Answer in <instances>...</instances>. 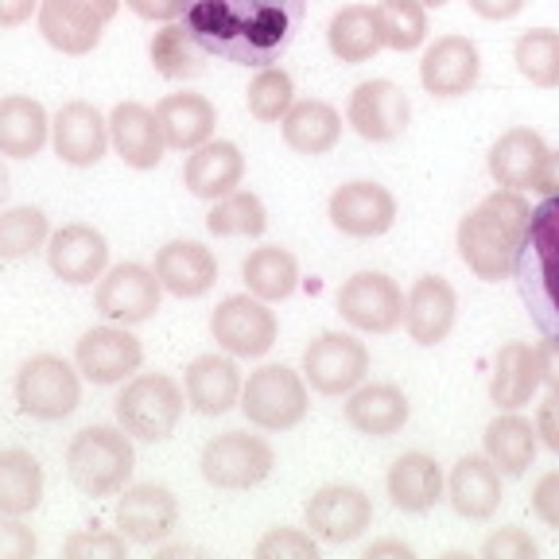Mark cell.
Listing matches in <instances>:
<instances>
[{"label": "cell", "instance_id": "1", "mask_svg": "<svg viewBox=\"0 0 559 559\" xmlns=\"http://www.w3.org/2000/svg\"><path fill=\"white\" fill-rule=\"evenodd\" d=\"M307 0H183V27L202 55L234 67H272L296 44Z\"/></svg>", "mask_w": 559, "mask_h": 559}, {"label": "cell", "instance_id": "2", "mask_svg": "<svg viewBox=\"0 0 559 559\" xmlns=\"http://www.w3.org/2000/svg\"><path fill=\"white\" fill-rule=\"evenodd\" d=\"M528 199L521 191H493L478 202V206L459 222V257L463 264L486 284H498V280L513 276L516 253H521L524 229H528Z\"/></svg>", "mask_w": 559, "mask_h": 559}, {"label": "cell", "instance_id": "3", "mask_svg": "<svg viewBox=\"0 0 559 559\" xmlns=\"http://www.w3.org/2000/svg\"><path fill=\"white\" fill-rule=\"evenodd\" d=\"M513 280L536 331L544 338H559V199H544L528 214Z\"/></svg>", "mask_w": 559, "mask_h": 559}, {"label": "cell", "instance_id": "4", "mask_svg": "<svg viewBox=\"0 0 559 559\" xmlns=\"http://www.w3.org/2000/svg\"><path fill=\"white\" fill-rule=\"evenodd\" d=\"M136 451L124 428L90 424L67 443V474L86 498H114L132 478Z\"/></svg>", "mask_w": 559, "mask_h": 559}, {"label": "cell", "instance_id": "5", "mask_svg": "<svg viewBox=\"0 0 559 559\" xmlns=\"http://www.w3.org/2000/svg\"><path fill=\"white\" fill-rule=\"evenodd\" d=\"M187 408L183 384L167 373H136L124 381L121 396L114 401L117 424L129 431L132 439L144 443H164Z\"/></svg>", "mask_w": 559, "mask_h": 559}, {"label": "cell", "instance_id": "6", "mask_svg": "<svg viewBox=\"0 0 559 559\" xmlns=\"http://www.w3.org/2000/svg\"><path fill=\"white\" fill-rule=\"evenodd\" d=\"M16 408L44 424H59L82 404V373L59 354H35L20 366L16 384Z\"/></svg>", "mask_w": 559, "mask_h": 559}, {"label": "cell", "instance_id": "7", "mask_svg": "<svg viewBox=\"0 0 559 559\" xmlns=\"http://www.w3.org/2000/svg\"><path fill=\"white\" fill-rule=\"evenodd\" d=\"M237 408L261 431H292L304 424L311 393H307L304 373H296L292 366H261L245 381Z\"/></svg>", "mask_w": 559, "mask_h": 559}, {"label": "cell", "instance_id": "8", "mask_svg": "<svg viewBox=\"0 0 559 559\" xmlns=\"http://www.w3.org/2000/svg\"><path fill=\"white\" fill-rule=\"evenodd\" d=\"M276 466V451L269 439L249 436V431H222L202 447L199 471L214 489H253Z\"/></svg>", "mask_w": 559, "mask_h": 559}, {"label": "cell", "instance_id": "9", "mask_svg": "<svg viewBox=\"0 0 559 559\" xmlns=\"http://www.w3.org/2000/svg\"><path fill=\"white\" fill-rule=\"evenodd\" d=\"M210 334L229 358H264L280 338V319L253 292L226 296L210 314Z\"/></svg>", "mask_w": 559, "mask_h": 559}, {"label": "cell", "instance_id": "10", "mask_svg": "<svg viewBox=\"0 0 559 559\" xmlns=\"http://www.w3.org/2000/svg\"><path fill=\"white\" fill-rule=\"evenodd\" d=\"M121 0H39V35L62 55H90Z\"/></svg>", "mask_w": 559, "mask_h": 559}, {"label": "cell", "instance_id": "11", "mask_svg": "<svg viewBox=\"0 0 559 559\" xmlns=\"http://www.w3.org/2000/svg\"><path fill=\"white\" fill-rule=\"evenodd\" d=\"M369 373V349L361 338L342 331H326L307 342L304 349V381L314 393L342 396L354 393Z\"/></svg>", "mask_w": 559, "mask_h": 559}, {"label": "cell", "instance_id": "12", "mask_svg": "<svg viewBox=\"0 0 559 559\" xmlns=\"http://www.w3.org/2000/svg\"><path fill=\"white\" fill-rule=\"evenodd\" d=\"M338 314L354 331L393 334L404 323V292L384 272H354L338 288Z\"/></svg>", "mask_w": 559, "mask_h": 559}, {"label": "cell", "instance_id": "13", "mask_svg": "<svg viewBox=\"0 0 559 559\" xmlns=\"http://www.w3.org/2000/svg\"><path fill=\"white\" fill-rule=\"evenodd\" d=\"M159 296H164V284L156 280V269L124 261L114 264V269H105L94 304L109 323L140 326L159 311Z\"/></svg>", "mask_w": 559, "mask_h": 559}, {"label": "cell", "instance_id": "14", "mask_svg": "<svg viewBox=\"0 0 559 559\" xmlns=\"http://www.w3.org/2000/svg\"><path fill=\"white\" fill-rule=\"evenodd\" d=\"M304 516H307V528H311L314 540L349 544V540H358L369 524H373V501H369L366 489L334 481V486L314 489L304 506Z\"/></svg>", "mask_w": 559, "mask_h": 559}, {"label": "cell", "instance_id": "15", "mask_svg": "<svg viewBox=\"0 0 559 559\" xmlns=\"http://www.w3.org/2000/svg\"><path fill=\"white\" fill-rule=\"evenodd\" d=\"M140 361H144V346L140 338L121 323L94 326L79 338L74 346V366L90 384H121L136 377Z\"/></svg>", "mask_w": 559, "mask_h": 559}, {"label": "cell", "instance_id": "16", "mask_svg": "<svg viewBox=\"0 0 559 559\" xmlns=\"http://www.w3.org/2000/svg\"><path fill=\"white\" fill-rule=\"evenodd\" d=\"M346 121L361 140L389 144V140H396L404 129H408L412 102H408V94L396 86V82L369 79V82H361V86H354V94H349Z\"/></svg>", "mask_w": 559, "mask_h": 559}, {"label": "cell", "instance_id": "17", "mask_svg": "<svg viewBox=\"0 0 559 559\" xmlns=\"http://www.w3.org/2000/svg\"><path fill=\"white\" fill-rule=\"evenodd\" d=\"M179 524V498L159 481H140L124 489L117 501V528L129 544L140 548H159Z\"/></svg>", "mask_w": 559, "mask_h": 559}, {"label": "cell", "instance_id": "18", "mask_svg": "<svg viewBox=\"0 0 559 559\" xmlns=\"http://www.w3.org/2000/svg\"><path fill=\"white\" fill-rule=\"evenodd\" d=\"M326 214H331L334 229H342L346 237H381L396 222V199L389 187L354 179V183L334 187Z\"/></svg>", "mask_w": 559, "mask_h": 559}, {"label": "cell", "instance_id": "19", "mask_svg": "<svg viewBox=\"0 0 559 559\" xmlns=\"http://www.w3.org/2000/svg\"><path fill=\"white\" fill-rule=\"evenodd\" d=\"M47 264L62 284H74V288L94 284L109 269V241L102 229L86 226V222H70L47 237Z\"/></svg>", "mask_w": 559, "mask_h": 559}, {"label": "cell", "instance_id": "20", "mask_svg": "<svg viewBox=\"0 0 559 559\" xmlns=\"http://www.w3.org/2000/svg\"><path fill=\"white\" fill-rule=\"evenodd\" d=\"M481 74L478 44L466 35H439L419 59V82L431 97H463Z\"/></svg>", "mask_w": 559, "mask_h": 559}, {"label": "cell", "instance_id": "21", "mask_svg": "<svg viewBox=\"0 0 559 559\" xmlns=\"http://www.w3.org/2000/svg\"><path fill=\"white\" fill-rule=\"evenodd\" d=\"M55 156L70 167H94L109 152V117L90 102H67L51 121Z\"/></svg>", "mask_w": 559, "mask_h": 559}, {"label": "cell", "instance_id": "22", "mask_svg": "<svg viewBox=\"0 0 559 559\" xmlns=\"http://www.w3.org/2000/svg\"><path fill=\"white\" fill-rule=\"evenodd\" d=\"M459 319V292L443 276H419L404 299V326L416 346H439Z\"/></svg>", "mask_w": 559, "mask_h": 559}, {"label": "cell", "instance_id": "23", "mask_svg": "<svg viewBox=\"0 0 559 559\" xmlns=\"http://www.w3.org/2000/svg\"><path fill=\"white\" fill-rule=\"evenodd\" d=\"M156 280L164 284V292L179 299H199L218 284V257L210 253L202 241H167L164 249H156Z\"/></svg>", "mask_w": 559, "mask_h": 559}, {"label": "cell", "instance_id": "24", "mask_svg": "<svg viewBox=\"0 0 559 559\" xmlns=\"http://www.w3.org/2000/svg\"><path fill=\"white\" fill-rule=\"evenodd\" d=\"M109 144L117 148V156L136 171H152L164 164V132H159L156 109L140 102H121L109 114Z\"/></svg>", "mask_w": 559, "mask_h": 559}, {"label": "cell", "instance_id": "25", "mask_svg": "<svg viewBox=\"0 0 559 559\" xmlns=\"http://www.w3.org/2000/svg\"><path fill=\"white\" fill-rule=\"evenodd\" d=\"M241 369L234 358H222V354H202L183 373L187 408H194L199 416H226L229 408L241 404Z\"/></svg>", "mask_w": 559, "mask_h": 559}, {"label": "cell", "instance_id": "26", "mask_svg": "<svg viewBox=\"0 0 559 559\" xmlns=\"http://www.w3.org/2000/svg\"><path fill=\"white\" fill-rule=\"evenodd\" d=\"M245 179V156L234 140H206L202 148L187 152L183 183L194 199L218 202L234 194Z\"/></svg>", "mask_w": 559, "mask_h": 559}, {"label": "cell", "instance_id": "27", "mask_svg": "<svg viewBox=\"0 0 559 559\" xmlns=\"http://www.w3.org/2000/svg\"><path fill=\"white\" fill-rule=\"evenodd\" d=\"M156 121L159 132H164V144L175 152H194L202 148L206 140H214V129H218V109L214 102L202 94H167L156 102Z\"/></svg>", "mask_w": 559, "mask_h": 559}, {"label": "cell", "instance_id": "28", "mask_svg": "<svg viewBox=\"0 0 559 559\" xmlns=\"http://www.w3.org/2000/svg\"><path fill=\"white\" fill-rule=\"evenodd\" d=\"M408 416H412L408 396H404L401 384H389V381L358 384L346 401V424L373 439L396 436L408 424Z\"/></svg>", "mask_w": 559, "mask_h": 559}, {"label": "cell", "instance_id": "29", "mask_svg": "<svg viewBox=\"0 0 559 559\" xmlns=\"http://www.w3.org/2000/svg\"><path fill=\"white\" fill-rule=\"evenodd\" d=\"M451 509L466 521H486L501 506V471L481 454H463L447 478Z\"/></svg>", "mask_w": 559, "mask_h": 559}, {"label": "cell", "instance_id": "30", "mask_svg": "<svg viewBox=\"0 0 559 559\" xmlns=\"http://www.w3.org/2000/svg\"><path fill=\"white\" fill-rule=\"evenodd\" d=\"M51 140V117L44 102L27 94L0 97V156L4 159H32Z\"/></svg>", "mask_w": 559, "mask_h": 559}, {"label": "cell", "instance_id": "31", "mask_svg": "<svg viewBox=\"0 0 559 559\" xmlns=\"http://www.w3.org/2000/svg\"><path fill=\"white\" fill-rule=\"evenodd\" d=\"M280 132H284V144L299 156H326L342 140V114L323 97H307L284 114Z\"/></svg>", "mask_w": 559, "mask_h": 559}, {"label": "cell", "instance_id": "32", "mask_svg": "<svg viewBox=\"0 0 559 559\" xmlns=\"http://www.w3.org/2000/svg\"><path fill=\"white\" fill-rule=\"evenodd\" d=\"M384 486H389V498H393L396 509H404V513H428L443 498V471H439L431 454L408 451L389 466Z\"/></svg>", "mask_w": 559, "mask_h": 559}, {"label": "cell", "instance_id": "33", "mask_svg": "<svg viewBox=\"0 0 559 559\" xmlns=\"http://www.w3.org/2000/svg\"><path fill=\"white\" fill-rule=\"evenodd\" d=\"M540 389V366L536 349L528 342H506L493 358V377H489V401L506 412H516L533 401Z\"/></svg>", "mask_w": 559, "mask_h": 559}, {"label": "cell", "instance_id": "34", "mask_svg": "<svg viewBox=\"0 0 559 559\" xmlns=\"http://www.w3.org/2000/svg\"><path fill=\"white\" fill-rule=\"evenodd\" d=\"M548 144L536 129H509L498 136V144L489 148V175L498 179V187L509 191H533V179L540 171Z\"/></svg>", "mask_w": 559, "mask_h": 559}, {"label": "cell", "instance_id": "35", "mask_svg": "<svg viewBox=\"0 0 559 559\" xmlns=\"http://www.w3.org/2000/svg\"><path fill=\"white\" fill-rule=\"evenodd\" d=\"M44 463L24 447L0 451V513L4 516H27L44 501Z\"/></svg>", "mask_w": 559, "mask_h": 559}, {"label": "cell", "instance_id": "36", "mask_svg": "<svg viewBox=\"0 0 559 559\" xmlns=\"http://www.w3.org/2000/svg\"><path fill=\"white\" fill-rule=\"evenodd\" d=\"M326 47L338 62H369L381 51V27H377L373 4H346L331 16L326 24Z\"/></svg>", "mask_w": 559, "mask_h": 559}, {"label": "cell", "instance_id": "37", "mask_svg": "<svg viewBox=\"0 0 559 559\" xmlns=\"http://www.w3.org/2000/svg\"><path fill=\"white\" fill-rule=\"evenodd\" d=\"M481 443H486V459L498 466L501 474L521 478V474L533 466L536 443H540V439H536V424H528V419L516 416V412H506V416L489 419Z\"/></svg>", "mask_w": 559, "mask_h": 559}, {"label": "cell", "instance_id": "38", "mask_svg": "<svg viewBox=\"0 0 559 559\" xmlns=\"http://www.w3.org/2000/svg\"><path fill=\"white\" fill-rule=\"evenodd\" d=\"M241 276H245V288L253 292L257 299L280 304V299H288L296 292L299 261L288 249H280V245H261V249H253V253L245 257Z\"/></svg>", "mask_w": 559, "mask_h": 559}, {"label": "cell", "instance_id": "39", "mask_svg": "<svg viewBox=\"0 0 559 559\" xmlns=\"http://www.w3.org/2000/svg\"><path fill=\"white\" fill-rule=\"evenodd\" d=\"M513 62L521 79H528L540 90H559V32L551 27H533V32L516 35Z\"/></svg>", "mask_w": 559, "mask_h": 559}, {"label": "cell", "instance_id": "40", "mask_svg": "<svg viewBox=\"0 0 559 559\" xmlns=\"http://www.w3.org/2000/svg\"><path fill=\"white\" fill-rule=\"evenodd\" d=\"M206 229L214 237H261L269 229V210L253 191H241L214 202V210L206 214Z\"/></svg>", "mask_w": 559, "mask_h": 559}, {"label": "cell", "instance_id": "41", "mask_svg": "<svg viewBox=\"0 0 559 559\" xmlns=\"http://www.w3.org/2000/svg\"><path fill=\"white\" fill-rule=\"evenodd\" d=\"M148 59L164 79H194L202 74V51L183 24H164L148 44Z\"/></svg>", "mask_w": 559, "mask_h": 559}, {"label": "cell", "instance_id": "42", "mask_svg": "<svg viewBox=\"0 0 559 559\" xmlns=\"http://www.w3.org/2000/svg\"><path fill=\"white\" fill-rule=\"evenodd\" d=\"M373 12L381 27V47L389 51H416L428 39V12L419 0H381Z\"/></svg>", "mask_w": 559, "mask_h": 559}, {"label": "cell", "instance_id": "43", "mask_svg": "<svg viewBox=\"0 0 559 559\" xmlns=\"http://www.w3.org/2000/svg\"><path fill=\"white\" fill-rule=\"evenodd\" d=\"M51 237V222L39 206L0 210V261H20L44 249Z\"/></svg>", "mask_w": 559, "mask_h": 559}, {"label": "cell", "instance_id": "44", "mask_svg": "<svg viewBox=\"0 0 559 559\" xmlns=\"http://www.w3.org/2000/svg\"><path fill=\"white\" fill-rule=\"evenodd\" d=\"M245 105H249V114L261 124L284 121V114L296 105V82H292V74L284 67L257 70V79L245 90Z\"/></svg>", "mask_w": 559, "mask_h": 559}, {"label": "cell", "instance_id": "45", "mask_svg": "<svg viewBox=\"0 0 559 559\" xmlns=\"http://www.w3.org/2000/svg\"><path fill=\"white\" fill-rule=\"evenodd\" d=\"M62 556L67 559H124L129 556V540L121 533H97V528H79L62 540Z\"/></svg>", "mask_w": 559, "mask_h": 559}, {"label": "cell", "instance_id": "46", "mask_svg": "<svg viewBox=\"0 0 559 559\" xmlns=\"http://www.w3.org/2000/svg\"><path fill=\"white\" fill-rule=\"evenodd\" d=\"M257 559H319V544L304 528H272L257 540Z\"/></svg>", "mask_w": 559, "mask_h": 559}, {"label": "cell", "instance_id": "47", "mask_svg": "<svg viewBox=\"0 0 559 559\" xmlns=\"http://www.w3.org/2000/svg\"><path fill=\"white\" fill-rule=\"evenodd\" d=\"M536 556H540L536 540L524 528H516V524H509V528H501V533H493L481 544V559H536Z\"/></svg>", "mask_w": 559, "mask_h": 559}, {"label": "cell", "instance_id": "48", "mask_svg": "<svg viewBox=\"0 0 559 559\" xmlns=\"http://www.w3.org/2000/svg\"><path fill=\"white\" fill-rule=\"evenodd\" d=\"M39 551V540L24 524V516L0 513V559H32Z\"/></svg>", "mask_w": 559, "mask_h": 559}, {"label": "cell", "instance_id": "49", "mask_svg": "<svg viewBox=\"0 0 559 559\" xmlns=\"http://www.w3.org/2000/svg\"><path fill=\"white\" fill-rule=\"evenodd\" d=\"M533 513L540 516L548 528H556V533H559V471L544 474V478L536 481V489H533Z\"/></svg>", "mask_w": 559, "mask_h": 559}, {"label": "cell", "instance_id": "50", "mask_svg": "<svg viewBox=\"0 0 559 559\" xmlns=\"http://www.w3.org/2000/svg\"><path fill=\"white\" fill-rule=\"evenodd\" d=\"M536 439L559 454V393H548V401L536 408Z\"/></svg>", "mask_w": 559, "mask_h": 559}, {"label": "cell", "instance_id": "51", "mask_svg": "<svg viewBox=\"0 0 559 559\" xmlns=\"http://www.w3.org/2000/svg\"><path fill=\"white\" fill-rule=\"evenodd\" d=\"M140 20H152V24H171L175 16H183V0H124Z\"/></svg>", "mask_w": 559, "mask_h": 559}, {"label": "cell", "instance_id": "52", "mask_svg": "<svg viewBox=\"0 0 559 559\" xmlns=\"http://www.w3.org/2000/svg\"><path fill=\"white\" fill-rule=\"evenodd\" d=\"M536 366H540V384L559 393V338H544L536 346Z\"/></svg>", "mask_w": 559, "mask_h": 559}, {"label": "cell", "instance_id": "53", "mask_svg": "<svg viewBox=\"0 0 559 559\" xmlns=\"http://www.w3.org/2000/svg\"><path fill=\"white\" fill-rule=\"evenodd\" d=\"M481 20H513L528 0H466Z\"/></svg>", "mask_w": 559, "mask_h": 559}, {"label": "cell", "instance_id": "54", "mask_svg": "<svg viewBox=\"0 0 559 559\" xmlns=\"http://www.w3.org/2000/svg\"><path fill=\"white\" fill-rule=\"evenodd\" d=\"M533 191H540L544 199H559V152H548L533 179Z\"/></svg>", "mask_w": 559, "mask_h": 559}, {"label": "cell", "instance_id": "55", "mask_svg": "<svg viewBox=\"0 0 559 559\" xmlns=\"http://www.w3.org/2000/svg\"><path fill=\"white\" fill-rule=\"evenodd\" d=\"M39 12V0H0V27H20Z\"/></svg>", "mask_w": 559, "mask_h": 559}, {"label": "cell", "instance_id": "56", "mask_svg": "<svg viewBox=\"0 0 559 559\" xmlns=\"http://www.w3.org/2000/svg\"><path fill=\"white\" fill-rule=\"evenodd\" d=\"M384 556H396V559H416V551L401 540H377L366 548V559H384Z\"/></svg>", "mask_w": 559, "mask_h": 559}, {"label": "cell", "instance_id": "57", "mask_svg": "<svg viewBox=\"0 0 559 559\" xmlns=\"http://www.w3.org/2000/svg\"><path fill=\"white\" fill-rule=\"evenodd\" d=\"M9 191H12V179H9V167H4V156H0V206H4Z\"/></svg>", "mask_w": 559, "mask_h": 559}, {"label": "cell", "instance_id": "58", "mask_svg": "<svg viewBox=\"0 0 559 559\" xmlns=\"http://www.w3.org/2000/svg\"><path fill=\"white\" fill-rule=\"evenodd\" d=\"M194 548H187V544H175V548H159V556L171 559V556H191Z\"/></svg>", "mask_w": 559, "mask_h": 559}, {"label": "cell", "instance_id": "59", "mask_svg": "<svg viewBox=\"0 0 559 559\" xmlns=\"http://www.w3.org/2000/svg\"><path fill=\"white\" fill-rule=\"evenodd\" d=\"M419 4H424V9H443L447 0H419Z\"/></svg>", "mask_w": 559, "mask_h": 559}]
</instances>
